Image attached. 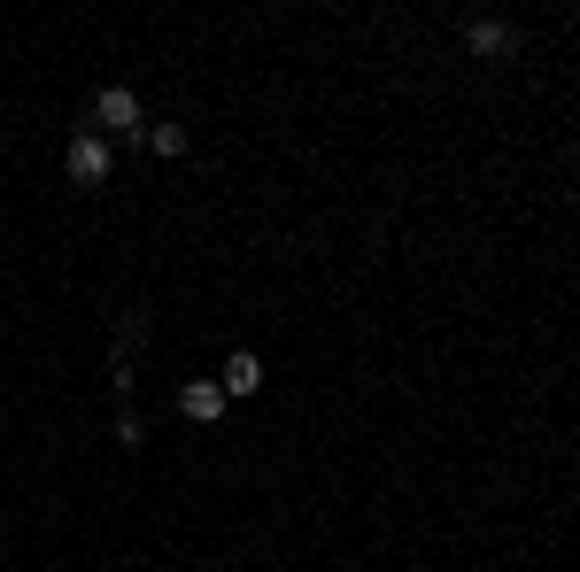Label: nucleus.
Returning <instances> with one entry per match:
<instances>
[{
  "label": "nucleus",
  "mask_w": 580,
  "mask_h": 572,
  "mask_svg": "<svg viewBox=\"0 0 580 572\" xmlns=\"http://www.w3.org/2000/svg\"><path fill=\"white\" fill-rule=\"evenodd\" d=\"M62 162H70V178H78V186H101V178H109V140H101V132H78Z\"/></svg>",
  "instance_id": "obj_1"
},
{
  "label": "nucleus",
  "mask_w": 580,
  "mask_h": 572,
  "mask_svg": "<svg viewBox=\"0 0 580 572\" xmlns=\"http://www.w3.org/2000/svg\"><path fill=\"white\" fill-rule=\"evenodd\" d=\"M94 125H101V132H125V140H132V132H140V101H132L125 86H109V93L94 101Z\"/></svg>",
  "instance_id": "obj_2"
},
{
  "label": "nucleus",
  "mask_w": 580,
  "mask_h": 572,
  "mask_svg": "<svg viewBox=\"0 0 580 572\" xmlns=\"http://www.w3.org/2000/svg\"><path fill=\"white\" fill-rule=\"evenodd\" d=\"M178 411H186L194 426H209V418H225V387H217V379H186V387H178Z\"/></svg>",
  "instance_id": "obj_3"
},
{
  "label": "nucleus",
  "mask_w": 580,
  "mask_h": 572,
  "mask_svg": "<svg viewBox=\"0 0 580 572\" xmlns=\"http://www.w3.org/2000/svg\"><path fill=\"white\" fill-rule=\"evenodd\" d=\"M217 387H225V395H256V387H264V364H256L248 348H233V356H225V379H217Z\"/></svg>",
  "instance_id": "obj_4"
},
{
  "label": "nucleus",
  "mask_w": 580,
  "mask_h": 572,
  "mask_svg": "<svg viewBox=\"0 0 580 572\" xmlns=\"http://www.w3.org/2000/svg\"><path fill=\"white\" fill-rule=\"evenodd\" d=\"M464 47H472V55H511V23L480 16V23H464Z\"/></svg>",
  "instance_id": "obj_5"
},
{
  "label": "nucleus",
  "mask_w": 580,
  "mask_h": 572,
  "mask_svg": "<svg viewBox=\"0 0 580 572\" xmlns=\"http://www.w3.org/2000/svg\"><path fill=\"white\" fill-rule=\"evenodd\" d=\"M147 147H155V155H186V125H155Z\"/></svg>",
  "instance_id": "obj_6"
}]
</instances>
